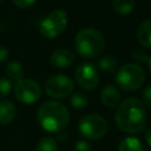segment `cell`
<instances>
[{
	"instance_id": "5b68a950",
	"label": "cell",
	"mask_w": 151,
	"mask_h": 151,
	"mask_svg": "<svg viewBox=\"0 0 151 151\" xmlns=\"http://www.w3.org/2000/svg\"><path fill=\"white\" fill-rule=\"evenodd\" d=\"M109 130V124L106 119L99 114L91 113L84 116L78 123L79 133L90 140H98L103 138Z\"/></svg>"
},
{
	"instance_id": "ba28073f",
	"label": "cell",
	"mask_w": 151,
	"mask_h": 151,
	"mask_svg": "<svg viewBox=\"0 0 151 151\" xmlns=\"http://www.w3.org/2000/svg\"><path fill=\"white\" fill-rule=\"evenodd\" d=\"M14 96L20 103L33 104L40 99L41 87L35 80L29 78H24L15 84Z\"/></svg>"
},
{
	"instance_id": "83f0119b",
	"label": "cell",
	"mask_w": 151,
	"mask_h": 151,
	"mask_svg": "<svg viewBox=\"0 0 151 151\" xmlns=\"http://www.w3.org/2000/svg\"><path fill=\"white\" fill-rule=\"evenodd\" d=\"M147 70H149V73L151 76V58H149V60H147Z\"/></svg>"
},
{
	"instance_id": "7402d4cb",
	"label": "cell",
	"mask_w": 151,
	"mask_h": 151,
	"mask_svg": "<svg viewBox=\"0 0 151 151\" xmlns=\"http://www.w3.org/2000/svg\"><path fill=\"white\" fill-rule=\"evenodd\" d=\"M143 105L147 109L151 110V85L146 86L145 90L143 91V100H142Z\"/></svg>"
},
{
	"instance_id": "d6986e66",
	"label": "cell",
	"mask_w": 151,
	"mask_h": 151,
	"mask_svg": "<svg viewBox=\"0 0 151 151\" xmlns=\"http://www.w3.org/2000/svg\"><path fill=\"white\" fill-rule=\"evenodd\" d=\"M35 151H58L57 140L52 137H44L37 143Z\"/></svg>"
},
{
	"instance_id": "cb8c5ba5",
	"label": "cell",
	"mask_w": 151,
	"mask_h": 151,
	"mask_svg": "<svg viewBox=\"0 0 151 151\" xmlns=\"http://www.w3.org/2000/svg\"><path fill=\"white\" fill-rule=\"evenodd\" d=\"M12 2L19 8H28L35 2V0H12Z\"/></svg>"
},
{
	"instance_id": "ac0fdd59",
	"label": "cell",
	"mask_w": 151,
	"mask_h": 151,
	"mask_svg": "<svg viewBox=\"0 0 151 151\" xmlns=\"http://www.w3.org/2000/svg\"><path fill=\"white\" fill-rule=\"evenodd\" d=\"M136 0H114L113 1V9L118 14H129L134 8Z\"/></svg>"
},
{
	"instance_id": "3957f363",
	"label": "cell",
	"mask_w": 151,
	"mask_h": 151,
	"mask_svg": "<svg viewBox=\"0 0 151 151\" xmlns=\"http://www.w3.org/2000/svg\"><path fill=\"white\" fill-rule=\"evenodd\" d=\"M105 40L103 34L93 27L80 29L74 38V48L83 58L91 59L98 57L103 52Z\"/></svg>"
},
{
	"instance_id": "4fadbf2b",
	"label": "cell",
	"mask_w": 151,
	"mask_h": 151,
	"mask_svg": "<svg viewBox=\"0 0 151 151\" xmlns=\"http://www.w3.org/2000/svg\"><path fill=\"white\" fill-rule=\"evenodd\" d=\"M17 114L15 105L9 100L0 101V125H7L12 123Z\"/></svg>"
},
{
	"instance_id": "9a60e30c",
	"label": "cell",
	"mask_w": 151,
	"mask_h": 151,
	"mask_svg": "<svg viewBox=\"0 0 151 151\" xmlns=\"http://www.w3.org/2000/svg\"><path fill=\"white\" fill-rule=\"evenodd\" d=\"M97 67L104 73H113L117 68V60L112 55H103L98 59Z\"/></svg>"
},
{
	"instance_id": "9c48e42d",
	"label": "cell",
	"mask_w": 151,
	"mask_h": 151,
	"mask_svg": "<svg viewBox=\"0 0 151 151\" xmlns=\"http://www.w3.org/2000/svg\"><path fill=\"white\" fill-rule=\"evenodd\" d=\"M77 84L87 91L94 90L98 86L99 83V73H98V68L90 63H84L81 65H79L76 70L74 73Z\"/></svg>"
},
{
	"instance_id": "2e32d148",
	"label": "cell",
	"mask_w": 151,
	"mask_h": 151,
	"mask_svg": "<svg viewBox=\"0 0 151 151\" xmlns=\"http://www.w3.org/2000/svg\"><path fill=\"white\" fill-rule=\"evenodd\" d=\"M6 73L8 76L9 80H14L18 83L19 80L24 79V68H22L21 64L18 61L8 63L6 66Z\"/></svg>"
},
{
	"instance_id": "f546056e",
	"label": "cell",
	"mask_w": 151,
	"mask_h": 151,
	"mask_svg": "<svg viewBox=\"0 0 151 151\" xmlns=\"http://www.w3.org/2000/svg\"><path fill=\"white\" fill-rule=\"evenodd\" d=\"M0 1H1V0H0Z\"/></svg>"
},
{
	"instance_id": "8992f818",
	"label": "cell",
	"mask_w": 151,
	"mask_h": 151,
	"mask_svg": "<svg viewBox=\"0 0 151 151\" xmlns=\"http://www.w3.org/2000/svg\"><path fill=\"white\" fill-rule=\"evenodd\" d=\"M67 26V15L64 9H55L51 12L47 17H45L40 22V33L42 37L53 39L57 38L59 34Z\"/></svg>"
},
{
	"instance_id": "603a6c76",
	"label": "cell",
	"mask_w": 151,
	"mask_h": 151,
	"mask_svg": "<svg viewBox=\"0 0 151 151\" xmlns=\"http://www.w3.org/2000/svg\"><path fill=\"white\" fill-rule=\"evenodd\" d=\"M74 151H92V145L87 140H78L74 144Z\"/></svg>"
},
{
	"instance_id": "6da1fadb",
	"label": "cell",
	"mask_w": 151,
	"mask_h": 151,
	"mask_svg": "<svg viewBox=\"0 0 151 151\" xmlns=\"http://www.w3.org/2000/svg\"><path fill=\"white\" fill-rule=\"evenodd\" d=\"M146 110L142 100L131 97L122 101L114 113V122L118 129L126 133H138L145 129Z\"/></svg>"
},
{
	"instance_id": "44dd1931",
	"label": "cell",
	"mask_w": 151,
	"mask_h": 151,
	"mask_svg": "<svg viewBox=\"0 0 151 151\" xmlns=\"http://www.w3.org/2000/svg\"><path fill=\"white\" fill-rule=\"evenodd\" d=\"M132 59L137 63V65H138V64H143V63H145V61L149 60L147 54H146L143 50H134V51L132 52Z\"/></svg>"
},
{
	"instance_id": "52a82bcc",
	"label": "cell",
	"mask_w": 151,
	"mask_h": 151,
	"mask_svg": "<svg viewBox=\"0 0 151 151\" xmlns=\"http://www.w3.org/2000/svg\"><path fill=\"white\" fill-rule=\"evenodd\" d=\"M74 88L73 81L70 77L65 74L51 76L44 85V90L47 96L54 99H63L68 97Z\"/></svg>"
},
{
	"instance_id": "d4e9b609",
	"label": "cell",
	"mask_w": 151,
	"mask_h": 151,
	"mask_svg": "<svg viewBox=\"0 0 151 151\" xmlns=\"http://www.w3.org/2000/svg\"><path fill=\"white\" fill-rule=\"evenodd\" d=\"M8 58V50L4 46H0V63L5 61Z\"/></svg>"
},
{
	"instance_id": "8fae6325",
	"label": "cell",
	"mask_w": 151,
	"mask_h": 151,
	"mask_svg": "<svg viewBox=\"0 0 151 151\" xmlns=\"http://www.w3.org/2000/svg\"><path fill=\"white\" fill-rule=\"evenodd\" d=\"M100 100L106 107H116L120 104V93L114 85H106L100 92Z\"/></svg>"
},
{
	"instance_id": "277c9868",
	"label": "cell",
	"mask_w": 151,
	"mask_h": 151,
	"mask_svg": "<svg viewBox=\"0 0 151 151\" xmlns=\"http://www.w3.org/2000/svg\"><path fill=\"white\" fill-rule=\"evenodd\" d=\"M116 81L124 91H136L145 81V71L137 64H126L118 70Z\"/></svg>"
},
{
	"instance_id": "484cf974",
	"label": "cell",
	"mask_w": 151,
	"mask_h": 151,
	"mask_svg": "<svg viewBox=\"0 0 151 151\" xmlns=\"http://www.w3.org/2000/svg\"><path fill=\"white\" fill-rule=\"evenodd\" d=\"M145 140H146V144L151 147V129H149L145 132Z\"/></svg>"
},
{
	"instance_id": "7c38bea8",
	"label": "cell",
	"mask_w": 151,
	"mask_h": 151,
	"mask_svg": "<svg viewBox=\"0 0 151 151\" xmlns=\"http://www.w3.org/2000/svg\"><path fill=\"white\" fill-rule=\"evenodd\" d=\"M136 37L138 42L146 48H151V19L144 20L137 28Z\"/></svg>"
},
{
	"instance_id": "e0dca14e",
	"label": "cell",
	"mask_w": 151,
	"mask_h": 151,
	"mask_svg": "<svg viewBox=\"0 0 151 151\" xmlns=\"http://www.w3.org/2000/svg\"><path fill=\"white\" fill-rule=\"evenodd\" d=\"M70 104L71 106L77 111H83L87 107L88 99L85 93L83 92H74L70 97Z\"/></svg>"
},
{
	"instance_id": "5bb4252c",
	"label": "cell",
	"mask_w": 151,
	"mask_h": 151,
	"mask_svg": "<svg viewBox=\"0 0 151 151\" xmlns=\"http://www.w3.org/2000/svg\"><path fill=\"white\" fill-rule=\"evenodd\" d=\"M117 151H144V146L137 137L129 136L120 140Z\"/></svg>"
},
{
	"instance_id": "7a4b0ae2",
	"label": "cell",
	"mask_w": 151,
	"mask_h": 151,
	"mask_svg": "<svg viewBox=\"0 0 151 151\" xmlns=\"http://www.w3.org/2000/svg\"><path fill=\"white\" fill-rule=\"evenodd\" d=\"M39 125L47 132L63 131L70 120L68 110L64 104L57 100H48L40 105L37 112Z\"/></svg>"
},
{
	"instance_id": "f1b7e54d",
	"label": "cell",
	"mask_w": 151,
	"mask_h": 151,
	"mask_svg": "<svg viewBox=\"0 0 151 151\" xmlns=\"http://www.w3.org/2000/svg\"><path fill=\"white\" fill-rule=\"evenodd\" d=\"M149 1H151V0H149Z\"/></svg>"
},
{
	"instance_id": "4316f807",
	"label": "cell",
	"mask_w": 151,
	"mask_h": 151,
	"mask_svg": "<svg viewBox=\"0 0 151 151\" xmlns=\"http://www.w3.org/2000/svg\"><path fill=\"white\" fill-rule=\"evenodd\" d=\"M67 136H66V133H63L61 131L60 132H58V140H60V142H65V140H67V138H66Z\"/></svg>"
},
{
	"instance_id": "ffe728a7",
	"label": "cell",
	"mask_w": 151,
	"mask_h": 151,
	"mask_svg": "<svg viewBox=\"0 0 151 151\" xmlns=\"http://www.w3.org/2000/svg\"><path fill=\"white\" fill-rule=\"evenodd\" d=\"M12 91V81L8 78L1 77L0 78V98L8 96Z\"/></svg>"
},
{
	"instance_id": "30bf717a",
	"label": "cell",
	"mask_w": 151,
	"mask_h": 151,
	"mask_svg": "<svg viewBox=\"0 0 151 151\" xmlns=\"http://www.w3.org/2000/svg\"><path fill=\"white\" fill-rule=\"evenodd\" d=\"M50 63L58 68H65L74 63V54L67 48H57L51 53Z\"/></svg>"
}]
</instances>
